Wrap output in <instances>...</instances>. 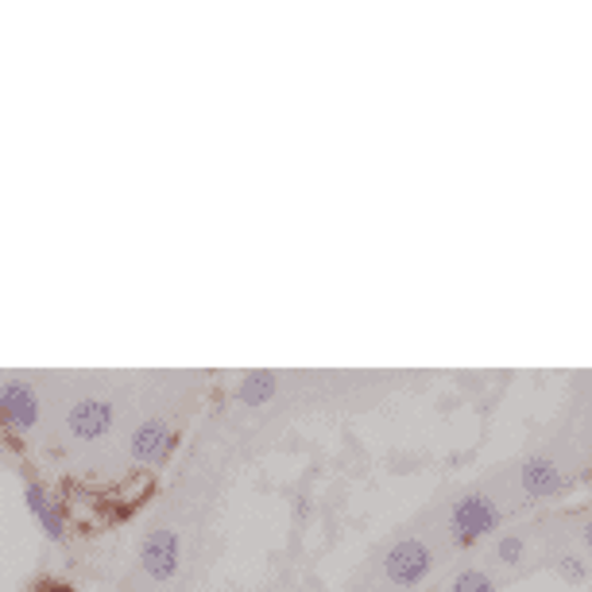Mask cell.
Listing matches in <instances>:
<instances>
[{
    "instance_id": "2",
    "label": "cell",
    "mask_w": 592,
    "mask_h": 592,
    "mask_svg": "<svg viewBox=\"0 0 592 592\" xmlns=\"http://www.w3.org/2000/svg\"><path fill=\"white\" fill-rule=\"evenodd\" d=\"M113 423H117V406L102 395L78 399L67 411V430L74 434L78 441H102L105 434L113 430Z\"/></svg>"
},
{
    "instance_id": "8",
    "label": "cell",
    "mask_w": 592,
    "mask_h": 592,
    "mask_svg": "<svg viewBox=\"0 0 592 592\" xmlns=\"http://www.w3.org/2000/svg\"><path fill=\"white\" fill-rule=\"evenodd\" d=\"M523 488L531 496H554L561 488V476H558V465L550 458H531L523 465Z\"/></svg>"
},
{
    "instance_id": "10",
    "label": "cell",
    "mask_w": 592,
    "mask_h": 592,
    "mask_svg": "<svg viewBox=\"0 0 592 592\" xmlns=\"http://www.w3.org/2000/svg\"><path fill=\"white\" fill-rule=\"evenodd\" d=\"M453 592H496V589H492L488 573H481V569H465V573L453 581Z\"/></svg>"
},
{
    "instance_id": "3",
    "label": "cell",
    "mask_w": 592,
    "mask_h": 592,
    "mask_svg": "<svg viewBox=\"0 0 592 592\" xmlns=\"http://www.w3.org/2000/svg\"><path fill=\"white\" fill-rule=\"evenodd\" d=\"M449 526L458 534V542H476L488 531L499 526V511L492 508L488 496H465L453 504V516H449Z\"/></svg>"
},
{
    "instance_id": "4",
    "label": "cell",
    "mask_w": 592,
    "mask_h": 592,
    "mask_svg": "<svg viewBox=\"0 0 592 592\" xmlns=\"http://www.w3.org/2000/svg\"><path fill=\"white\" fill-rule=\"evenodd\" d=\"M430 569V550H426V542L418 538H403L399 546H391L388 558H383V573L388 581L395 584H418Z\"/></svg>"
},
{
    "instance_id": "13",
    "label": "cell",
    "mask_w": 592,
    "mask_h": 592,
    "mask_svg": "<svg viewBox=\"0 0 592 592\" xmlns=\"http://www.w3.org/2000/svg\"><path fill=\"white\" fill-rule=\"evenodd\" d=\"M584 542H589V550H592V523L584 526Z\"/></svg>"
},
{
    "instance_id": "11",
    "label": "cell",
    "mask_w": 592,
    "mask_h": 592,
    "mask_svg": "<svg viewBox=\"0 0 592 592\" xmlns=\"http://www.w3.org/2000/svg\"><path fill=\"white\" fill-rule=\"evenodd\" d=\"M519 554H523V542H519V538L499 542V558H504V561H519Z\"/></svg>"
},
{
    "instance_id": "6",
    "label": "cell",
    "mask_w": 592,
    "mask_h": 592,
    "mask_svg": "<svg viewBox=\"0 0 592 592\" xmlns=\"http://www.w3.org/2000/svg\"><path fill=\"white\" fill-rule=\"evenodd\" d=\"M0 423L27 434L35 423H39V395L20 380L4 383V388H0Z\"/></svg>"
},
{
    "instance_id": "12",
    "label": "cell",
    "mask_w": 592,
    "mask_h": 592,
    "mask_svg": "<svg viewBox=\"0 0 592 592\" xmlns=\"http://www.w3.org/2000/svg\"><path fill=\"white\" fill-rule=\"evenodd\" d=\"M561 573L573 577V581H584V566H581V561H573V558L561 561Z\"/></svg>"
},
{
    "instance_id": "9",
    "label": "cell",
    "mask_w": 592,
    "mask_h": 592,
    "mask_svg": "<svg viewBox=\"0 0 592 592\" xmlns=\"http://www.w3.org/2000/svg\"><path fill=\"white\" fill-rule=\"evenodd\" d=\"M275 395V372H245L237 383V403L245 406H263Z\"/></svg>"
},
{
    "instance_id": "7",
    "label": "cell",
    "mask_w": 592,
    "mask_h": 592,
    "mask_svg": "<svg viewBox=\"0 0 592 592\" xmlns=\"http://www.w3.org/2000/svg\"><path fill=\"white\" fill-rule=\"evenodd\" d=\"M24 504H27V511L39 519L43 534H47L51 542H62V534H67V519H62V508L51 499V492L32 481L24 488Z\"/></svg>"
},
{
    "instance_id": "5",
    "label": "cell",
    "mask_w": 592,
    "mask_h": 592,
    "mask_svg": "<svg viewBox=\"0 0 592 592\" xmlns=\"http://www.w3.org/2000/svg\"><path fill=\"white\" fill-rule=\"evenodd\" d=\"M128 449H132V458L140 465H163L170 458V449H175V430L163 418H147V423H140L132 430Z\"/></svg>"
},
{
    "instance_id": "1",
    "label": "cell",
    "mask_w": 592,
    "mask_h": 592,
    "mask_svg": "<svg viewBox=\"0 0 592 592\" xmlns=\"http://www.w3.org/2000/svg\"><path fill=\"white\" fill-rule=\"evenodd\" d=\"M178 561H182V542H178L175 531L167 526H155V531L144 534L140 542V566L152 581H170L178 573Z\"/></svg>"
}]
</instances>
